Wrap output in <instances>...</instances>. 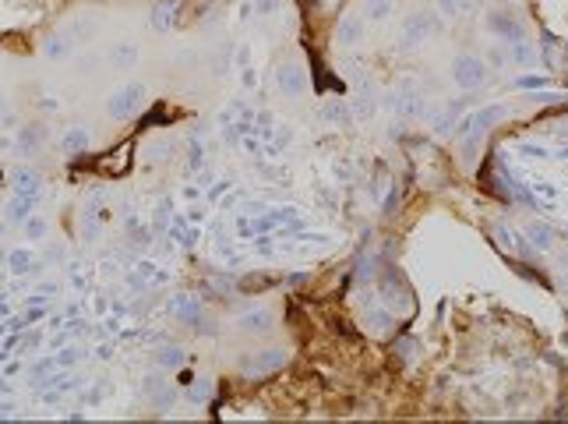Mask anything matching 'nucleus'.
Instances as JSON below:
<instances>
[{
	"label": "nucleus",
	"instance_id": "412c9836",
	"mask_svg": "<svg viewBox=\"0 0 568 424\" xmlns=\"http://www.w3.org/2000/svg\"><path fill=\"white\" fill-rule=\"evenodd\" d=\"M530 237H533L537 248H547V244H551V230H547V226H530Z\"/></svg>",
	"mask_w": 568,
	"mask_h": 424
},
{
	"label": "nucleus",
	"instance_id": "b1692460",
	"mask_svg": "<svg viewBox=\"0 0 568 424\" xmlns=\"http://www.w3.org/2000/svg\"><path fill=\"white\" fill-rule=\"evenodd\" d=\"M328 117H336V120H346V106L332 103V106H328Z\"/></svg>",
	"mask_w": 568,
	"mask_h": 424
},
{
	"label": "nucleus",
	"instance_id": "9d476101",
	"mask_svg": "<svg viewBox=\"0 0 568 424\" xmlns=\"http://www.w3.org/2000/svg\"><path fill=\"white\" fill-rule=\"evenodd\" d=\"M364 39V18L360 14H343L339 21V43L343 46H357Z\"/></svg>",
	"mask_w": 568,
	"mask_h": 424
},
{
	"label": "nucleus",
	"instance_id": "f8f14e48",
	"mask_svg": "<svg viewBox=\"0 0 568 424\" xmlns=\"http://www.w3.org/2000/svg\"><path fill=\"white\" fill-rule=\"evenodd\" d=\"M173 14H177V0H159V4L152 7V28L166 32V28L173 25Z\"/></svg>",
	"mask_w": 568,
	"mask_h": 424
},
{
	"label": "nucleus",
	"instance_id": "6ab92c4d",
	"mask_svg": "<svg viewBox=\"0 0 568 424\" xmlns=\"http://www.w3.org/2000/svg\"><path fill=\"white\" fill-rule=\"evenodd\" d=\"M368 14L371 21H385L392 14V0H368Z\"/></svg>",
	"mask_w": 568,
	"mask_h": 424
},
{
	"label": "nucleus",
	"instance_id": "9b49d317",
	"mask_svg": "<svg viewBox=\"0 0 568 424\" xmlns=\"http://www.w3.org/2000/svg\"><path fill=\"white\" fill-rule=\"evenodd\" d=\"M11 181H14L18 195H28V198H36V195H39V174H36V170H28V166H18V170L11 174Z\"/></svg>",
	"mask_w": 568,
	"mask_h": 424
},
{
	"label": "nucleus",
	"instance_id": "7ed1b4c3",
	"mask_svg": "<svg viewBox=\"0 0 568 424\" xmlns=\"http://www.w3.org/2000/svg\"><path fill=\"white\" fill-rule=\"evenodd\" d=\"M141 106H145V85L131 82V85L117 89V92L106 100V113H109L113 120H127V117H134Z\"/></svg>",
	"mask_w": 568,
	"mask_h": 424
},
{
	"label": "nucleus",
	"instance_id": "2eb2a0df",
	"mask_svg": "<svg viewBox=\"0 0 568 424\" xmlns=\"http://www.w3.org/2000/svg\"><path fill=\"white\" fill-rule=\"evenodd\" d=\"M109 57H113L117 68H131V64L138 60V46H134V43H117Z\"/></svg>",
	"mask_w": 568,
	"mask_h": 424
},
{
	"label": "nucleus",
	"instance_id": "f3484780",
	"mask_svg": "<svg viewBox=\"0 0 568 424\" xmlns=\"http://www.w3.org/2000/svg\"><path fill=\"white\" fill-rule=\"evenodd\" d=\"M159 364H163V368L184 364V350H181V346H163V350H159Z\"/></svg>",
	"mask_w": 568,
	"mask_h": 424
},
{
	"label": "nucleus",
	"instance_id": "1a4fd4ad",
	"mask_svg": "<svg viewBox=\"0 0 568 424\" xmlns=\"http://www.w3.org/2000/svg\"><path fill=\"white\" fill-rule=\"evenodd\" d=\"M272 308H251V312H244V315L237 318V325L244 329V332H269L272 329Z\"/></svg>",
	"mask_w": 568,
	"mask_h": 424
},
{
	"label": "nucleus",
	"instance_id": "423d86ee",
	"mask_svg": "<svg viewBox=\"0 0 568 424\" xmlns=\"http://www.w3.org/2000/svg\"><path fill=\"white\" fill-rule=\"evenodd\" d=\"M276 89L283 92L286 100H296L307 92V75L300 64H279L276 68Z\"/></svg>",
	"mask_w": 568,
	"mask_h": 424
},
{
	"label": "nucleus",
	"instance_id": "aec40b11",
	"mask_svg": "<svg viewBox=\"0 0 568 424\" xmlns=\"http://www.w3.org/2000/svg\"><path fill=\"white\" fill-rule=\"evenodd\" d=\"M25 230H28L32 240H39V237L46 233V219H32V216H28V219H25Z\"/></svg>",
	"mask_w": 568,
	"mask_h": 424
},
{
	"label": "nucleus",
	"instance_id": "f257e3e1",
	"mask_svg": "<svg viewBox=\"0 0 568 424\" xmlns=\"http://www.w3.org/2000/svg\"><path fill=\"white\" fill-rule=\"evenodd\" d=\"M487 78H491V68H487V60H483V57L463 53V57H456V60H452V82H456L463 92L480 89Z\"/></svg>",
	"mask_w": 568,
	"mask_h": 424
},
{
	"label": "nucleus",
	"instance_id": "f03ea898",
	"mask_svg": "<svg viewBox=\"0 0 568 424\" xmlns=\"http://www.w3.org/2000/svg\"><path fill=\"white\" fill-rule=\"evenodd\" d=\"M434 32H438V18L427 14V11H413V14H406V21L399 25V46H402V50H413V46L427 43V36H434Z\"/></svg>",
	"mask_w": 568,
	"mask_h": 424
},
{
	"label": "nucleus",
	"instance_id": "ddd939ff",
	"mask_svg": "<svg viewBox=\"0 0 568 424\" xmlns=\"http://www.w3.org/2000/svg\"><path fill=\"white\" fill-rule=\"evenodd\" d=\"M145 393H149L156 403H163V407L173 400V389L163 382V375H149V378H145Z\"/></svg>",
	"mask_w": 568,
	"mask_h": 424
},
{
	"label": "nucleus",
	"instance_id": "6e6552de",
	"mask_svg": "<svg viewBox=\"0 0 568 424\" xmlns=\"http://www.w3.org/2000/svg\"><path fill=\"white\" fill-rule=\"evenodd\" d=\"M89 145H92V134H89V127H82V124H75V127H68V131L60 134V149H64L68 156L85 152Z\"/></svg>",
	"mask_w": 568,
	"mask_h": 424
},
{
	"label": "nucleus",
	"instance_id": "a878e982",
	"mask_svg": "<svg viewBox=\"0 0 568 424\" xmlns=\"http://www.w3.org/2000/svg\"><path fill=\"white\" fill-rule=\"evenodd\" d=\"M0 233H4V223H0Z\"/></svg>",
	"mask_w": 568,
	"mask_h": 424
},
{
	"label": "nucleus",
	"instance_id": "dca6fc26",
	"mask_svg": "<svg viewBox=\"0 0 568 424\" xmlns=\"http://www.w3.org/2000/svg\"><path fill=\"white\" fill-rule=\"evenodd\" d=\"M28 212H32V198H28V195H18V198L7 206V219H11V223H25Z\"/></svg>",
	"mask_w": 568,
	"mask_h": 424
},
{
	"label": "nucleus",
	"instance_id": "4be33fe9",
	"mask_svg": "<svg viewBox=\"0 0 568 424\" xmlns=\"http://www.w3.org/2000/svg\"><path fill=\"white\" fill-rule=\"evenodd\" d=\"M43 142V127H25L21 131V145L28 149V145H39Z\"/></svg>",
	"mask_w": 568,
	"mask_h": 424
},
{
	"label": "nucleus",
	"instance_id": "20e7f679",
	"mask_svg": "<svg viewBox=\"0 0 568 424\" xmlns=\"http://www.w3.org/2000/svg\"><path fill=\"white\" fill-rule=\"evenodd\" d=\"M505 117V106H487V110H480V113H473V117H466L459 127H456V138H463L470 149L476 145V138L494 124V120H501Z\"/></svg>",
	"mask_w": 568,
	"mask_h": 424
},
{
	"label": "nucleus",
	"instance_id": "0eeeda50",
	"mask_svg": "<svg viewBox=\"0 0 568 424\" xmlns=\"http://www.w3.org/2000/svg\"><path fill=\"white\" fill-rule=\"evenodd\" d=\"M283 364H286V350H279V346L262 350V354L240 361V368H244L247 375H269V371H276V368H283Z\"/></svg>",
	"mask_w": 568,
	"mask_h": 424
},
{
	"label": "nucleus",
	"instance_id": "39448f33",
	"mask_svg": "<svg viewBox=\"0 0 568 424\" xmlns=\"http://www.w3.org/2000/svg\"><path fill=\"white\" fill-rule=\"evenodd\" d=\"M483 28L491 32V36H498L501 43H515V39H526V25L515 18V14H508V11H491L487 18H483Z\"/></svg>",
	"mask_w": 568,
	"mask_h": 424
},
{
	"label": "nucleus",
	"instance_id": "a211bd4d",
	"mask_svg": "<svg viewBox=\"0 0 568 424\" xmlns=\"http://www.w3.org/2000/svg\"><path fill=\"white\" fill-rule=\"evenodd\" d=\"M68 53H71V43H68V39H57V36H53V39L46 43V57H50V60H60V57H68Z\"/></svg>",
	"mask_w": 568,
	"mask_h": 424
},
{
	"label": "nucleus",
	"instance_id": "5701e85b",
	"mask_svg": "<svg viewBox=\"0 0 568 424\" xmlns=\"http://www.w3.org/2000/svg\"><path fill=\"white\" fill-rule=\"evenodd\" d=\"M438 7H441V14H445V18H459V14H463L459 0H438Z\"/></svg>",
	"mask_w": 568,
	"mask_h": 424
},
{
	"label": "nucleus",
	"instance_id": "393cba45",
	"mask_svg": "<svg viewBox=\"0 0 568 424\" xmlns=\"http://www.w3.org/2000/svg\"><path fill=\"white\" fill-rule=\"evenodd\" d=\"M254 11H258V14H269V11H272V0H258Z\"/></svg>",
	"mask_w": 568,
	"mask_h": 424
},
{
	"label": "nucleus",
	"instance_id": "4468645a",
	"mask_svg": "<svg viewBox=\"0 0 568 424\" xmlns=\"http://www.w3.org/2000/svg\"><path fill=\"white\" fill-rule=\"evenodd\" d=\"M11 272H18V276H25V272H32V265H36V255L28 251V248H18V251H11Z\"/></svg>",
	"mask_w": 568,
	"mask_h": 424
}]
</instances>
